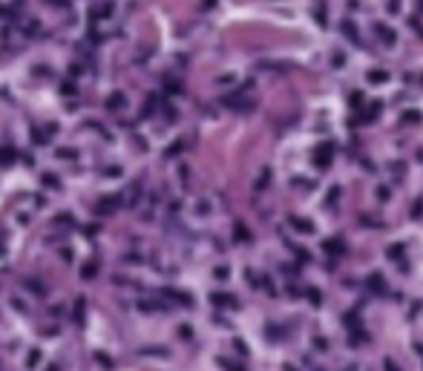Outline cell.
I'll return each mask as SVG.
<instances>
[{
    "label": "cell",
    "instance_id": "1",
    "mask_svg": "<svg viewBox=\"0 0 423 371\" xmlns=\"http://www.w3.org/2000/svg\"><path fill=\"white\" fill-rule=\"evenodd\" d=\"M383 369H386V371H400V369H395V363H392V360H386V363H383Z\"/></svg>",
    "mask_w": 423,
    "mask_h": 371
}]
</instances>
